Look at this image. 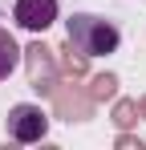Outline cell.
Returning <instances> with one entry per match:
<instances>
[{
  "instance_id": "6da1fadb",
  "label": "cell",
  "mask_w": 146,
  "mask_h": 150,
  "mask_svg": "<svg viewBox=\"0 0 146 150\" xmlns=\"http://www.w3.org/2000/svg\"><path fill=\"white\" fill-rule=\"evenodd\" d=\"M65 33H69V45L85 57H106L122 45L118 25L106 21V16H94V12H73L65 21Z\"/></svg>"
},
{
  "instance_id": "7a4b0ae2",
  "label": "cell",
  "mask_w": 146,
  "mask_h": 150,
  "mask_svg": "<svg viewBox=\"0 0 146 150\" xmlns=\"http://www.w3.org/2000/svg\"><path fill=\"white\" fill-rule=\"evenodd\" d=\"M24 65H28V85L37 93L53 98L57 85H61V77H57V53L49 49V45H41V41H33L24 49Z\"/></svg>"
},
{
  "instance_id": "3957f363",
  "label": "cell",
  "mask_w": 146,
  "mask_h": 150,
  "mask_svg": "<svg viewBox=\"0 0 146 150\" xmlns=\"http://www.w3.org/2000/svg\"><path fill=\"white\" fill-rule=\"evenodd\" d=\"M49 134V114L41 105H12L8 110V138L12 142H41Z\"/></svg>"
},
{
  "instance_id": "277c9868",
  "label": "cell",
  "mask_w": 146,
  "mask_h": 150,
  "mask_svg": "<svg viewBox=\"0 0 146 150\" xmlns=\"http://www.w3.org/2000/svg\"><path fill=\"white\" fill-rule=\"evenodd\" d=\"M12 16H16V25L28 28V33H45V28L57 21V0H16Z\"/></svg>"
},
{
  "instance_id": "5b68a950",
  "label": "cell",
  "mask_w": 146,
  "mask_h": 150,
  "mask_svg": "<svg viewBox=\"0 0 146 150\" xmlns=\"http://www.w3.org/2000/svg\"><path fill=\"white\" fill-rule=\"evenodd\" d=\"M57 118H65V122H85L89 114H94V98H89V89L81 93L77 85H57Z\"/></svg>"
},
{
  "instance_id": "8992f818",
  "label": "cell",
  "mask_w": 146,
  "mask_h": 150,
  "mask_svg": "<svg viewBox=\"0 0 146 150\" xmlns=\"http://www.w3.org/2000/svg\"><path fill=\"white\" fill-rule=\"evenodd\" d=\"M21 57H24V49L12 41V33H8V28H0V81L16 69V61H21Z\"/></svg>"
},
{
  "instance_id": "52a82bcc",
  "label": "cell",
  "mask_w": 146,
  "mask_h": 150,
  "mask_svg": "<svg viewBox=\"0 0 146 150\" xmlns=\"http://www.w3.org/2000/svg\"><path fill=\"white\" fill-rule=\"evenodd\" d=\"M89 98H94V101L118 98V77H114V73H97L94 81H89Z\"/></svg>"
},
{
  "instance_id": "ba28073f",
  "label": "cell",
  "mask_w": 146,
  "mask_h": 150,
  "mask_svg": "<svg viewBox=\"0 0 146 150\" xmlns=\"http://www.w3.org/2000/svg\"><path fill=\"white\" fill-rule=\"evenodd\" d=\"M142 114H138V101H130V98H122L118 105H114V126L118 130H130V126L138 122Z\"/></svg>"
},
{
  "instance_id": "9c48e42d",
  "label": "cell",
  "mask_w": 146,
  "mask_h": 150,
  "mask_svg": "<svg viewBox=\"0 0 146 150\" xmlns=\"http://www.w3.org/2000/svg\"><path fill=\"white\" fill-rule=\"evenodd\" d=\"M85 61H89V57H85V53H77L73 45H69V49H61V69H65L73 81H77V77H85Z\"/></svg>"
},
{
  "instance_id": "30bf717a",
  "label": "cell",
  "mask_w": 146,
  "mask_h": 150,
  "mask_svg": "<svg viewBox=\"0 0 146 150\" xmlns=\"http://www.w3.org/2000/svg\"><path fill=\"white\" fill-rule=\"evenodd\" d=\"M118 150H142V142H138L134 134H122V138H118Z\"/></svg>"
},
{
  "instance_id": "8fae6325",
  "label": "cell",
  "mask_w": 146,
  "mask_h": 150,
  "mask_svg": "<svg viewBox=\"0 0 146 150\" xmlns=\"http://www.w3.org/2000/svg\"><path fill=\"white\" fill-rule=\"evenodd\" d=\"M138 114H142V118H146V98H142V101H138Z\"/></svg>"
}]
</instances>
